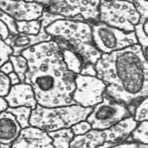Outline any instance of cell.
Returning a JSON list of instances; mask_svg holds the SVG:
<instances>
[{
	"instance_id": "cell-5",
	"label": "cell",
	"mask_w": 148,
	"mask_h": 148,
	"mask_svg": "<svg viewBox=\"0 0 148 148\" xmlns=\"http://www.w3.org/2000/svg\"><path fill=\"white\" fill-rule=\"evenodd\" d=\"M99 22L114 28L133 32L140 23V14L131 3L125 0H100Z\"/></svg>"
},
{
	"instance_id": "cell-15",
	"label": "cell",
	"mask_w": 148,
	"mask_h": 148,
	"mask_svg": "<svg viewBox=\"0 0 148 148\" xmlns=\"http://www.w3.org/2000/svg\"><path fill=\"white\" fill-rule=\"evenodd\" d=\"M106 143L104 130H90L83 135L74 136L69 148H97Z\"/></svg>"
},
{
	"instance_id": "cell-18",
	"label": "cell",
	"mask_w": 148,
	"mask_h": 148,
	"mask_svg": "<svg viewBox=\"0 0 148 148\" xmlns=\"http://www.w3.org/2000/svg\"><path fill=\"white\" fill-rule=\"evenodd\" d=\"M125 142H135L138 143L148 145V121L137 124Z\"/></svg>"
},
{
	"instance_id": "cell-1",
	"label": "cell",
	"mask_w": 148,
	"mask_h": 148,
	"mask_svg": "<svg viewBox=\"0 0 148 148\" xmlns=\"http://www.w3.org/2000/svg\"><path fill=\"white\" fill-rule=\"evenodd\" d=\"M28 71L24 83L33 89L35 98L42 107L72 105L76 74L69 71L62 57V49L53 40L33 45L22 52Z\"/></svg>"
},
{
	"instance_id": "cell-32",
	"label": "cell",
	"mask_w": 148,
	"mask_h": 148,
	"mask_svg": "<svg viewBox=\"0 0 148 148\" xmlns=\"http://www.w3.org/2000/svg\"><path fill=\"white\" fill-rule=\"evenodd\" d=\"M0 71L7 74V75H9L10 73L13 72V67H12V64H11V62L10 60H8L7 62H5L1 67H0Z\"/></svg>"
},
{
	"instance_id": "cell-29",
	"label": "cell",
	"mask_w": 148,
	"mask_h": 148,
	"mask_svg": "<svg viewBox=\"0 0 148 148\" xmlns=\"http://www.w3.org/2000/svg\"><path fill=\"white\" fill-rule=\"evenodd\" d=\"M79 74H82V75H87V76H97V71H96L95 65L84 64L83 68L81 69V72Z\"/></svg>"
},
{
	"instance_id": "cell-6",
	"label": "cell",
	"mask_w": 148,
	"mask_h": 148,
	"mask_svg": "<svg viewBox=\"0 0 148 148\" xmlns=\"http://www.w3.org/2000/svg\"><path fill=\"white\" fill-rule=\"evenodd\" d=\"M92 40L101 53H111L137 44L134 32H126L100 22L91 23Z\"/></svg>"
},
{
	"instance_id": "cell-31",
	"label": "cell",
	"mask_w": 148,
	"mask_h": 148,
	"mask_svg": "<svg viewBox=\"0 0 148 148\" xmlns=\"http://www.w3.org/2000/svg\"><path fill=\"white\" fill-rule=\"evenodd\" d=\"M108 148H138V143L135 142H123Z\"/></svg>"
},
{
	"instance_id": "cell-28",
	"label": "cell",
	"mask_w": 148,
	"mask_h": 148,
	"mask_svg": "<svg viewBox=\"0 0 148 148\" xmlns=\"http://www.w3.org/2000/svg\"><path fill=\"white\" fill-rule=\"evenodd\" d=\"M0 20L3 21L8 25V27H9V29H10V35H14V34L18 33L17 27H16V22L1 10H0Z\"/></svg>"
},
{
	"instance_id": "cell-13",
	"label": "cell",
	"mask_w": 148,
	"mask_h": 148,
	"mask_svg": "<svg viewBox=\"0 0 148 148\" xmlns=\"http://www.w3.org/2000/svg\"><path fill=\"white\" fill-rule=\"evenodd\" d=\"M22 127L15 117L5 111L0 114V145L10 146L20 134Z\"/></svg>"
},
{
	"instance_id": "cell-12",
	"label": "cell",
	"mask_w": 148,
	"mask_h": 148,
	"mask_svg": "<svg viewBox=\"0 0 148 148\" xmlns=\"http://www.w3.org/2000/svg\"><path fill=\"white\" fill-rule=\"evenodd\" d=\"M5 99L8 102L9 108L25 106L33 110L38 105L32 87L26 83L11 85L9 93L5 97Z\"/></svg>"
},
{
	"instance_id": "cell-8",
	"label": "cell",
	"mask_w": 148,
	"mask_h": 148,
	"mask_svg": "<svg viewBox=\"0 0 148 148\" xmlns=\"http://www.w3.org/2000/svg\"><path fill=\"white\" fill-rule=\"evenodd\" d=\"M130 116L132 114L126 104L112 99L104 93L102 101L92 107L85 120L90 124L92 130H103Z\"/></svg>"
},
{
	"instance_id": "cell-22",
	"label": "cell",
	"mask_w": 148,
	"mask_h": 148,
	"mask_svg": "<svg viewBox=\"0 0 148 148\" xmlns=\"http://www.w3.org/2000/svg\"><path fill=\"white\" fill-rule=\"evenodd\" d=\"M132 117L137 124L148 121V98H145L137 104Z\"/></svg>"
},
{
	"instance_id": "cell-2",
	"label": "cell",
	"mask_w": 148,
	"mask_h": 148,
	"mask_svg": "<svg viewBox=\"0 0 148 148\" xmlns=\"http://www.w3.org/2000/svg\"><path fill=\"white\" fill-rule=\"evenodd\" d=\"M95 68L97 77L106 84L105 94L126 104L133 114L137 104L148 97V60L141 46L102 53Z\"/></svg>"
},
{
	"instance_id": "cell-17",
	"label": "cell",
	"mask_w": 148,
	"mask_h": 148,
	"mask_svg": "<svg viewBox=\"0 0 148 148\" xmlns=\"http://www.w3.org/2000/svg\"><path fill=\"white\" fill-rule=\"evenodd\" d=\"M60 48L62 49V57H63V61L67 69L73 73L79 74L84 66V63L80 56L68 47Z\"/></svg>"
},
{
	"instance_id": "cell-30",
	"label": "cell",
	"mask_w": 148,
	"mask_h": 148,
	"mask_svg": "<svg viewBox=\"0 0 148 148\" xmlns=\"http://www.w3.org/2000/svg\"><path fill=\"white\" fill-rule=\"evenodd\" d=\"M10 32L8 25L3 21L0 20V37L2 38L3 40H6L10 37Z\"/></svg>"
},
{
	"instance_id": "cell-34",
	"label": "cell",
	"mask_w": 148,
	"mask_h": 148,
	"mask_svg": "<svg viewBox=\"0 0 148 148\" xmlns=\"http://www.w3.org/2000/svg\"><path fill=\"white\" fill-rule=\"evenodd\" d=\"M8 108H9V105H8V102L6 101L5 98L0 97V114L3 112L7 111Z\"/></svg>"
},
{
	"instance_id": "cell-19",
	"label": "cell",
	"mask_w": 148,
	"mask_h": 148,
	"mask_svg": "<svg viewBox=\"0 0 148 148\" xmlns=\"http://www.w3.org/2000/svg\"><path fill=\"white\" fill-rule=\"evenodd\" d=\"M7 111L14 116L16 121L20 125V127L22 128H25L30 126L29 118L31 115V111H32L31 108L21 106L16 108H8Z\"/></svg>"
},
{
	"instance_id": "cell-9",
	"label": "cell",
	"mask_w": 148,
	"mask_h": 148,
	"mask_svg": "<svg viewBox=\"0 0 148 148\" xmlns=\"http://www.w3.org/2000/svg\"><path fill=\"white\" fill-rule=\"evenodd\" d=\"M105 89L106 84L97 76L76 74L72 99L75 104L92 108L102 101Z\"/></svg>"
},
{
	"instance_id": "cell-4",
	"label": "cell",
	"mask_w": 148,
	"mask_h": 148,
	"mask_svg": "<svg viewBox=\"0 0 148 148\" xmlns=\"http://www.w3.org/2000/svg\"><path fill=\"white\" fill-rule=\"evenodd\" d=\"M91 111L92 108H85L78 104L51 108L38 104L31 111L29 125L47 132L69 128L86 119Z\"/></svg>"
},
{
	"instance_id": "cell-37",
	"label": "cell",
	"mask_w": 148,
	"mask_h": 148,
	"mask_svg": "<svg viewBox=\"0 0 148 148\" xmlns=\"http://www.w3.org/2000/svg\"><path fill=\"white\" fill-rule=\"evenodd\" d=\"M0 148H10V146H4V145H1V147Z\"/></svg>"
},
{
	"instance_id": "cell-33",
	"label": "cell",
	"mask_w": 148,
	"mask_h": 148,
	"mask_svg": "<svg viewBox=\"0 0 148 148\" xmlns=\"http://www.w3.org/2000/svg\"><path fill=\"white\" fill-rule=\"evenodd\" d=\"M8 76H9V78H10V84L11 85H15V84H18L22 83L21 80H20V78L18 77V75L15 72H11Z\"/></svg>"
},
{
	"instance_id": "cell-3",
	"label": "cell",
	"mask_w": 148,
	"mask_h": 148,
	"mask_svg": "<svg viewBox=\"0 0 148 148\" xmlns=\"http://www.w3.org/2000/svg\"><path fill=\"white\" fill-rule=\"evenodd\" d=\"M45 31L60 47H68L76 53L84 64L95 65L102 54L93 43L89 22L59 19L48 25Z\"/></svg>"
},
{
	"instance_id": "cell-14",
	"label": "cell",
	"mask_w": 148,
	"mask_h": 148,
	"mask_svg": "<svg viewBox=\"0 0 148 148\" xmlns=\"http://www.w3.org/2000/svg\"><path fill=\"white\" fill-rule=\"evenodd\" d=\"M136 126L137 123L134 121L132 116H130V117L124 118L109 128L103 130L106 137V143H111L114 145L125 142L130 137L131 131L136 127Z\"/></svg>"
},
{
	"instance_id": "cell-27",
	"label": "cell",
	"mask_w": 148,
	"mask_h": 148,
	"mask_svg": "<svg viewBox=\"0 0 148 148\" xmlns=\"http://www.w3.org/2000/svg\"><path fill=\"white\" fill-rule=\"evenodd\" d=\"M11 87L10 78L7 74L0 71V97L5 98Z\"/></svg>"
},
{
	"instance_id": "cell-16",
	"label": "cell",
	"mask_w": 148,
	"mask_h": 148,
	"mask_svg": "<svg viewBox=\"0 0 148 148\" xmlns=\"http://www.w3.org/2000/svg\"><path fill=\"white\" fill-rule=\"evenodd\" d=\"M48 134L52 139L53 148H69V145L74 138V134L71 127L50 131Z\"/></svg>"
},
{
	"instance_id": "cell-7",
	"label": "cell",
	"mask_w": 148,
	"mask_h": 148,
	"mask_svg": "<svg viewBox=\"0 0 148 148\" xmlns=\"http://www.w3.org/2000/svg\"><path fill=\"white\" fill-rule=\"evenodd\" d=\"M100 0H48L45 10L65 19L84 22L99 21Z\"/></svg>"
},
{
	"instance_id": "cell-21",
	"label": "cell",
	"mask_w": 148,
	"mask_h": 148,
	"mask_svg": "<svg viewBox=\"0 0 148 148\" xmlns=\"http://www.w3.org/2000/svg\"><path fill=\"white\" fill-rule=\"evenodd\" d=\"M17 31L19 33H25L29 35H38L40 33L41 22L40 18L37 20H31V21H20L16 22Z\"/></svg>"
},
{
	"instance_id": "cell-38",
	"label": "cell",
	"mask_w": 148,
	"mask_h": 148,
	"mask_svg": "<svg viewBox=\"0 0 148 148\" xmlns=\"http://www.w3.org/2000/svg\"><path fill=\"white\" fill-rule=\"evenodd\" d=\"M0 147H1V145H0Z\"/></svg>"
},
{
	"instance_id": "cell-10",
	"label": "cell",
	"mask_w": 148,
	"mask_h": 148,
	"mask_svg": "<svg viewBox=\"0 0 148 148\" xmlns=\"http://www.w3.org/2000/svg\"><path fill=\"white\" fill-rule=\"evenodd\" d=\"M0 10L15 22L31 21L40 18L45 10L42 4L24 0H0Z\"/></svg>"
},
{
	"instance_id": "cell-24",
	"label": "cell",
	"mask_w": 148,
	"mask_h": 148,
	"mask_svg": "<svg viewBox=\"0 0 148 148\" xmlns=\"http://www.w3.org/2000/svg\"><path fill=\"white\" fill-rule=\"evenodd\" d=\"M134 34L135 37L137 38L138 44L143 48H148V35L145 33L143 29V24L139 23L134 27Z\"/></svg>"
},
{
	"instance_id": "cell-23",
	"label": "cell",
	"mask_w": 148,
	"mask_h": 148,
	"mask_svg": "<svg viewBox=\"0 0 148 148\" xmlns=\"http://www.w3.org/2000/svg\"><path fill=\"white\" fill-rule=\"evenodd\" d=\"M131 3L140 14V23L143 24L148 20V0H125Z\"/></svg>"
},
{
	"instance_id": "cell-25",
	"label": "cell",
	"mask_w": 148,
	"mask_h": 148,
	"mask_svg": "<svg viewBox=\"0 0 148 148\" xmlns=\"http://www.w3.org/2000/svg\"><path fill=\"white\" fill-rule=\"evenodd\" d=\"M13 53L11 47L6 43L5 40H2L0 37V67L10 59V56Z\"/></svg>"
},
{
	"instance_id": "cell-35",
	"label": "cell",
	"mask_w": 148,
	"mask_h": 148,
	"mask_svg": "<svg viewBox=\"0 0 148 148\" xmlns=\"http://www.w3.org/2000/svg\"><path fill=\"white\" fill-rule=\"evenodd\" d=\"M24 1H27V2H37V3H40L42 4L44 7L47 6L48 4V0H24Z\"/></svg>"
},
{
	"instance_id": "cell-26",
	"label": "cell",
	"mask_w": 148,
	"mask_h": 148,
	"mask_svg": "<svg viewBox=\"0 0 148 148\" xmlns=\"http://www.w3.org/2000/svg\"><path fill=\"white\" fill-rule=\"evenodd\" d=\"M71 130L73 132L74 136H78V135H83L84 133L88 132L91 128L90 124H89L86 120H84V121H80L76 123L75 125H73L72 127H71Z\"/></svg>"
},
{
	"instance_id": "cell-11",
	"label": "cell",
	"mask_w": 148,
	"mask_h": 148,
	"mask_svg": "<svg viewBox=\"0 0 148 148\" xmlns=\"http://www.w3.org/2000/svg\"><path fill=\"white\" fill-rule=\"evenodd\" d=\"M10 148H53L52 139L47 131L29 126L22 128Z\"/></svg>"
},
{
	"instance_id": "cell-36",
	"label": "cell",
	"mask_w": 148,
	"mask_h": 148,
	"mask_svg": "<svg viewBox=\"0 0 148 148\" xmlns=\"http://www.w3.org/2000/svg\"><path fill=\"white\" fill-rule=\"evenodd\" d=\"M143 31H145V33L148 35V20L145 21L143 24Z\"/></svg>"
},
{
	"instance_id": "cell-20",
	"label": "cell",
	"mask_w": 148,
	"mask_h": 148,
	"mask_svg": "<svg viewBox=\"0 0 148 148\" xmlns=\"http://www.w3.org/2000/svg\"><path fill=\"white\" fill-rule=\"evenodd\" d=\"M13 67V72H15L20 78L22 83H24L25 79V74L28 71V63L25 58L20 54V56H13L11 54L9 59Z\"/></svg>"
}]
</instances>
